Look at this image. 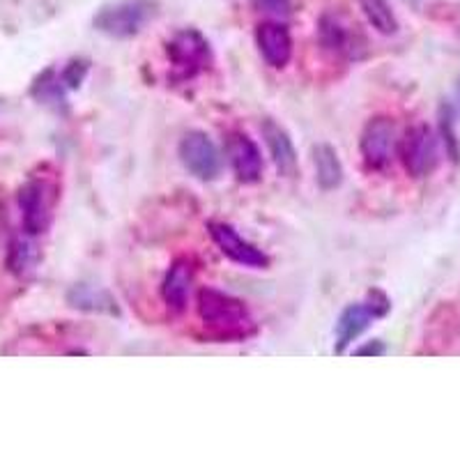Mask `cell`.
Listing matches in <instances>:
<instances>
[{"label":"cell","mask_w":460,"mask_h":460,"mask_svg":"<svg viewBox=\"0 0 460 460\" xmlns=\"http://www.w3.org/2000/svg\"><path fill=\"white\" fill-rule=\"evenodd\" d=\"M385 352H387V348H385V343H382V341H368L367 345L357 348L355 355H359V357H382Z\"/></svg>","instance_id":"23"},{"label":"cell","mask_w":460,"mask_h":460,"mask_svg":"<svg viewBox=\"0 0 460 460\" xmlns=\"http://www.w3.org/2000/svg\"><path fill=\"white\" fill-rule=\"evenodd\" d=\"M377 318H380V314L373 309V304L368 302V299L364 304H350V306L341 314L339 323H336V355H343V352L348 350V345H350L352 341L359 339V336L371 327L373 320Z\"/></svg>","instance_id":"11"},{"label":"cell","mask_w":460,"mask_h":460,"mask_svg":"<svg viewBox=\"0 0 460 460\" xmlns=\"http://www.w3.org/2000/svg\"><path fill=\"white\" fill-rule=\"evenodd\" d=\"M405 3H412V5H417L419 0H405Z\"/></svg>","instance_id":"24"},{"label":"cell","mask_w":460,"mask_h":460,"mask_svg":"<svg viewBox=\"0 0 460 460\" xmlns=\"http://www.w3.org/2000/svg\"><path fill=\"white\" fill-rule=\"evenodd\" d=\"M35 246L31 244L28 240H22V237H16L12 240L10 244V253H7V267H10V272L16 274V277H22L35 265Z\"/></svg>","instance_id":"19"},{"label":"cell","mask_w":460,"mask_h":460,"mask_svg":"<svg viewBox=\"0 0 460 460\" xmlns=\"http://www.w3.org/2000/svg\"><path fill=\"white\" fill-rule=\"evenodd\" d=\"M361 10L367 14L368 23L382 35H394L398 31V19L392 12L387 0H359Z\"/></svg>","instance_id":"18"},{"label":"cell","mask_w":460,"mask_h":460,"mask_svg":"<svg viewBox=\"0 0 460 460\" xmlns=\"http://www.w3.org/2000/svg\"><path fill=\"white\" fill-rule=\"evenodd\" d=\"M199 315L212 334L226 341H242L256 332L244 302L217 288H203L199 293Z\"/></svg>","instance_id":"1"},{"label":"cell","mask_w":460,"mask_h":460,"mask_svg":"<svg viewBox=\"0 0 460 460\" xmlns=\"http://www.w3.org/2000/svg\"><path fill=\"white\" fill-rule=\"evenodd\" d=\"M256 44L265 63L274 69H281L290 63L293 56V37L283 23L265 22L256 28Z\"/></svg>","instance_id":"9"},{"label":"cell","mask_w":460,"mask_h":460,"mask_svg":"<svg viewBox=\"0 0 460 460\" xmlns=\"http://www.w3.org/2000/svg\"><path fill=\"white\" fill-rule=\"evenodd\" d=\"M31 94L35 97L37 102H42V104L53 106V109H67V100H65V84L63 79H58L56 72L53 69H47L35 79L32 84Z\"/></svg>","instance_id":"17"},{"label":"cell","mask_w":460,"mask_h":460,"mask_svg":"<svg viewBox=\"0 0 460 460\" xmlns=\"http://www.w3.org/2000/svg\"><path fill=\"white\" fill-rule=\"evenodd\" d=\"M253 3L270 14H288L290 12V0H253Z\"/></svg>","instance_id":"22"},{"label":"cell","mask_w":460,"mask_h":460,"mask_svg":"<svg viewBox=\"0 0 460 460\" xmlns=\"http://www.w3.org/2000/svg\"><path fill=\"white\" fill-rule=\"evenodd\" d=\"M180 162L200 182H212V180L219 178V150L212 143V138L203 134V131H189V134H184V138L180 141Z\"/></svg>","instance_id":"6"},{"label":"cell","mask_w":460,"mask_h":460,"mask_svg":"<svg viewBox=\"0 0 460 460\" xmlns=\"http://www.w3.org/2000/svg\"><path fill=\"white\" fill-rule=\"evenodd\" d=\"M88 69H90L88 60H72V63L65 67L63 76H60V79H63V84H65V88H69V90L81 88V84H84Z\"/></svg>","instance_id":"21"},{"label":"cell","mask_w":460,"mask_h":460,"mask_svg":"<svg viewBox=\"0 0 460 460\" xmlns=\"http://www.w3.org/2000/svg\"><path fill=\"white\" fill-rule=\"evenodd\" d=\"M67 304L79 311H88V314H109L118 315L120 309L115 299L111 297L109 290L97 286H90V283H76V286L69 288L67 293Z\"/></svg>","instance_id":"15"},{"label":"cell","mask_w":460,"mask_h":460,"mask_svg":"<svg viewBox=\"0 0 460 460\" xmlns=\"http://www.w3.org/2000/svg\"><path fill=\"white\" fill-rule=\"evenodd\" d=\"M396 125L389 118H373L361 134V157L368 168H387L396 152Z\"/></svg>","instance_id":"7"},{"label":"cell","mask_w":460,"mask_h":460,"mask_svg":"<svg viewBox=\"0 0 460 460\" xmlns=\"http://www.w3.org/2000/svg\"><path fill=\"white\" fill-rule=\"evenodd\" d=\"M157 0H118L94 14V28L115 40L134 37L157 14Z\"/></svg>","instance_id":"2"},{"label":"cell","mask_w":460,"mask_h":460,"mask_svg":"<svg viewBox=\"0 0 460 460\" xmlns=\"http://www.w3.org/2000/svg\"><path fill=\"white\" fill-rule=\"evenodd\" d=\"M357 28L341 19L336 14H324L320 19V42L327 51L336 53V56L345 58H357Z\"/></svg>","instance_id":"14"},{"label":"cell","mask_w":460,"mask_h":460,"mask_svg":"<svg viewBox=\"0 0 460 460\" xmlns=\"http://www.w3.org/2000/svg\"><path fill=\"white\" fill-rule=\"evenodd\" d=\"M53 200H56V194H53V187L47 180L32 178L19 189L16 203L22 208L23 228H26L28 235H42V233H47L53 217Z\"/></svg>","instance_id":"4"},{"label":"cell","mask_w":460,"mask_h":460,"mask_svg":"<svg viewBox=\"0 0 460 460\" xmlns=\"http://www.w3.org/2000/svg\"><path fill=\"white\" fill-rule=\"evenodd\" d=\"M191 281H194V262L189 261V258H178L171 265L162 283V295L164 302L168 304V309L175 311V314H182L187 309Z\"/></svg>","instance_id":"13"},{"label":"cell","mask_w":460,"mask_h":460,"mask_svg":"<svg viewBox=\"0 0 460 460\" xmlns=\"http://www.w3.org/2000/svg\"><path fill=\"white\" fill-rule=\"evenodd\" d=\"M439 131H442V138H445L447 152H449V157L454 162L460 159V146L458 138H456V129H454V111H451L449 104H442L439 109Z\"/></svg>","instance_id":"20"},{"label":"cell","mask_w":460,"mask_h":460,"mask_svg":"<svg viewBox=\"0 0 460 460\" xmlns=\"http://www.w3.org/2000/svg\"><path fill=\"white\" fill-rule=\"evenodd\" d=\"M314 166H315V180L324 191L341 187L343 182V164L339 159V152L330 146V143H318L314 146Z\"/></svg>","instance_id":"16"},{"label":"cell","mask_w":460,"mask_h":460,"mask_svg":"<svg viewBox=\"0 0 460 460\" xmlns=\"http://www.w3.org/2000/svg\"><path fill=\"white\" fill-rule=\"evenodd\" d=\"M226 150H228L230 166L240 182L253 184L262 178L261 150L246 134H233L226 143Z\"/></svg>","instance_id":"10"},{"label":"cell","mask_w":460,"mask_h":460,"mask_svg":"<svg viewBox=\"0 0 460 460\" xmlns=\"http://www.w3.org/2000/svg\"><path fill=\"white\" fill-rule=\"evenodd\" d=\"M401 157L412 178H426L439 162L438 134L429 125H414L402 138Z\"/></svg>","instance_id":"5"},{"label":"cell","mask_w":460,"mask_h":460,"mask_svg":"<svg viewBox=\"0 0 460 460\" xmlns=\"http://www.w3.org/2000/svg\"><path fill=\"white\" fill-rule=\"evenodd\" d=\"M166 53L171 65L175 67L178 79L182 81L194 79L196 74L205 72L212 63V51H209L208 40L194 28L180 31L178 35L172 37L166 47Z\"/></svg>","instance_id":"3"},{"label":"cell","mask_w":460,"mask_h":460,"mask_svg":"<svg viewBox=\"0 0 460 460\" xmlns=\"http://www.w3.org/2000/svg\"><path fill=\"white\" fill-rule=\"evenodd\" d=\"M262 137H265L277 171L283 178H295L297 175V150H295L290 134L274 120H265L262 122Z\"/></svg>","instance_id":"12"},{"label":"cell","mask_w":460,"mask_h":460,"mask_svg":"<svg viewBox=\"0 0 460 460\" xmlns=\"http://www.w3.org/2000/svg\"><path fill=\"white\" fill-rule=\"evenodd\" d=\"M209 233H212V240L217 242V246L221 249L226 258H230L233 262H240L244 267H253V270H265L270 267V258L253 246L252 242H246L244 237H240L233 226L228 224H209Z\"/></svg>","instance_id":"8"},{"label":"cell","mask_w":460,"mask_h":460,"mask_svg":"<svg viewBox=\"0 0 460 460\" xmlns=\"http://www.w3.org/2000/svg\"><path fill=\"white\" fill-rule=\"evenodd\" d=\"M458 94H460V76H458Z\"/></svg>","instance_id":"25"}]
</instances>
